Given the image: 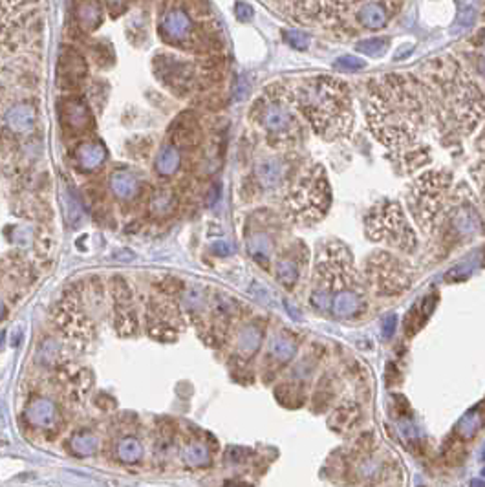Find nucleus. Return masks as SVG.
Masks as SVG:
<instances>
[{
  "label": "nucleus",
  "instance_id": "1",
  "mask_svg": "<svg viewBox=\"0 0 485 487\" xmlns=\"http://www.w3.org/2000/svg\"><path fill=\"white\" fill-rule=\"evenodd\" d=\"M409 209L421 233L438 247H462L485 233L469 187L449 170H429L416 178L409 192Z\"/></svg>",
  "mask_w": 485,
  "mask_h": 487
},
{
  "label": "nucleus",
  "instance_id": "2",
  "mask_svg": "<svg viewBox=\"0 0 485 487\" xmlns=\"http://www.w3.org/2000/svg\"><path fill=\"white\" fill-rule=\"evenodd\" d=\"M368 128L383 147L394 154L420 148L427 123V103L420 81L403 73L374 79L365 99Z\"/></svg>",
  "mask_w": 485,
  "mask_h": 487
},
{
  "label": "nucleus",
  "instance_id": "3",
  "mask_svg": "<svg viewBox=\"0 0 485 487\" xmlns=\"http://www.w3.org/2000/svg\"><path fill=\"white\" fill-rule=\"evenodd\" d=\"M421 88L434 125L445 137L471 136L485 115V95L475 77L453 55L421 66Z\"/></svg>",
  "mask_w": 485,
  "mask_h": 487
},
{
  "label": "nucleus",
  "instance_id": "4",
  "mask_svg": "<svg viewBox=\"0 0 485 487\" xmlns=\"http://www.w3.org/2000/svg\"><path fill=\"white\" fill-rule=\"evenodd\" d=\"M310 304L322 315L354 321L366 312V286L343 242L321 240L313 258Z\"/></svg>",
  "mask_w": 485,
  "mask_h": 487
},
{
  "label": "nucleus",
  "instance_id": "5",
  "mask_svg": "<svg viewBox=\"0 0 485 487\" xmlns=\"http://www.w3.org/2000/svg\"><path fill=\"white\" fill-rule=\"evenodd\" d=\"M295 103L302 120L324 141L348 139L354 132L355 112L346 82L332 76H315L295 87Z\"/></svg>",
  "mask_w": 485,
  "mask_h": 487
},
{
  "label": "nucleus",
  "instance_id": "6",
  "mask_svg": "<svg viewBox=\"0 0 485 487\" xmlns=\"http://www.w3.org/2000/svg\"><path fill=\"white\" fill-rule=\"evenodd\" d=\"M273 192H280L284 214L299 225L322 220L332 203L326 170L311 159L284 158L282 176Z\"/></svg>",
  "mask_w": 485,
  "mask_h": 487
},
{
  "label": "nucleus",
  "instance_id": "7",
  "mask_svg": "<svg viewBox=\"0 0 485 487\" xmlns=\"http://www.w3.org/2000/svg\"><path fill=\"white\" fill-rule=\"evenodd\" d=\"M251 115L269 147L293 148L304 139L306 126L295 103V87L284 82L269 84L256 99Z\"/></svg>",
  "mask_w": 485,
  "mask_h": 487
},
{
  "label": "nucleus",
  "instance_id": "8",
  "mask_svg": "<svg viewBox=\"0 0 485 487\" xmlns=\"http://www.w3.org/2000/svg\"><path fill=\"white\" fill-rule=\"evenodd\" d=\"M366 238L398 249L399 253H414L418 236L405 209L398 202L385 200L376 203L365 214Z\"/></svg>",
  "mask_w": 485,
  "mask_h": 487
},
{
  "label": "nucleus",
  "instance_id": "9",
  "mask_svg": "<svg viewBox=\"0 0 485 487\" xmlns=\"http://www.w3.org/2000/svg\"><path fill=\"white\" fill-rule=\"evenodd\" d=\"M416 280V269L390 251H376L366 258L363 282L366 291L379 297L403 295Z\"/></svg>",
  "mask_w": 485,
  "mask_h": 487
},
{
  "label": "nucleus",
  "instance_id": "10",
  "mask_svg": "<svg viewBox=\"0 0 485 487\" xmlns=\"http://www.w3.org/2000/svg\"><path fill=\"white\" fill-rule=\"evenodd\" d=\"M55 323L59 324V328L65 332L70 339L77 343H87L92 335V326L84 317L81 302L77 299L76 293H65L60 297V301L55 304Z\"/></svg>",
  "mask_w": 485,
  "mask_h": 487
},
{
  "label": "nucleus",
  "instance_id": "11",
  "mask_svg": "<svg viewBox=\"0 0 485 487\" xmlns=\"http://www.w3.org/2000/svg\"><path fill=\"white\" fill-rule=\"evenodd\" d=\"M156 66H158V77L170 90L183 93L185 90L191 88L192 70L187 63H183V60L180 59H174V57H170V55H161V57L156 60Z\"/></svg>",
  "mask_w": 485,
  "mask_h": 487
},
{
  "label": "nucleus",
  "instance_id": "12",
  "mask_svg": "<svg viewBox=\"0 0 485 487\" xmlns=\"http://www.w3.org/2000/svg\"><path fill=\"white\" fill-rule=\"evenodd\" d=\"M59 117L65 131L74 134V136L84 134L92 126V114H90V109L82 99H63L59 104Z\"/></svg>",
  "mask_w": 485,
  "mask_h": 487
},
{
  "label": "nucleus",
  "instance_id": "13",
  "mask_svg": "<svg viewBox=\"0 0 485 487\" xmlns=\"http://www.w3.org/2000/svg\"><path fill=\"white\" fill-rule=\"evenodd\" d=\"M159 33L163 37L165 43L178 44L181 46L192 37V22L191 16L187 15L183 10H169L165 11L159 22Z\"/></svg>",
  "mask_w": 485,
  "mask_h": 487
},
{
  "label": "nucleus",
  "instance_id": "14",
  "mask_svg": "<svg viewBox=\"0 0 485 487\" xmlns=\"http://www.w3.org/2000/svg\"><path fill=\"white\" fill-rule=\"evenodd\" d=\"M399 8L392 2H361L355 4V21L359 22L365 30H383L387 27L390 19L394 16L392 10Z\"/></svg>",
  "mask_w": 485,
  "mask_h": 487
},
{
  "label": "nucleus",
  "instance_id": "15",
  "mask_svg": "<svg viewBox=\"0 0 485 487\" xmlns=\"http://www.w3.org/2000/svg\"><path fill=\"white\" fill-rule=\"evenodd\" d=\"M26 422L41 431H54L59 425V409L49 398H33L24 411Z\"/></svg>",
  "mask_w": 485,
  "mask_h": 487
},
{
  "label": "nucleus",
  "instance_id": "16",
  "mask_svg": "<svg viewBox=\"0 0 485 487\" xmlns=\"http://www.w3.org/2000/svg\"><path fill=\"white\" fill-rule=\"evenodd\" d=\"M87 79V60L77 49L65 48L59 59V82L63 88L79 87Z\"/></svg>",
  "mask_w": 485,
  "mask_h": 487
},
{
  "label": "nucleus",
  "instance_id": "17",
  "mask_svg": "<svg viewBox=\"0 0 485 487\" xmlns=\"http://www.w3.org/2000/svg\"><path fill=\"white\" fill-rule=\"evenodd\" d=\"M266 8L278 10L280 15H284L286 19H291L299 24H306V22L315 21L317 16L326 15L328 2L326 4H321V2H269L266 4Z\"/></svg>",
  "mask_w": 485,
  "mask_h": 487
},
{
  "label": "nucleus",
  "instance_id": "18",
  "mask_svg": "<svg viewBox=\"0 0 485 487\" xmlns=\"http://www.w3.org/2000/svg\"><path fill=\"white\" fill-rule=\"evenodd\" d=\"M4 121L11 132L26 134V132H32L37 123V112L32 103H16L5 112Z\"/></svg>",
  "mask_w": 485,
  "mask_h": 487
},
{
  "label": "nucleus",
  "instance_id": "19",
  "mask_svg": "<svg viewBox=\"0 0 485 487\" xmlns=\"http://www.w3.org/2000/svg\"><path fill=\"white\" fill-rule=\"evenodd\" d=\"M106 159V148L98 141H82L74 148V161L84 172L98 170Z\"/></svg>",
  "mask_w": 485,
  "mask_h": 487
},
{
  "label": "nucleus",
  "instance_id": "20",
  "mask_svg": "<svg viewBox=\"0 0 485 487\" xmlns=\"http://www.w3.org/2000/svg\"><path fill=\"white\" fill-rule=\"evenodd\" d=\"M170 139L174 148L194 147L200 141V126L192 117L183 114L170 128Z\"/></svg>",
  "mask_w": 485,
  "mask_h": 487
},
{
  "label": "nucleus",
  "instance_id": "21",
  "mask_svg": "<svg viewBox=\"0 0 485 487\" xmlns=\"http://www.w3.org/2000/svg\"><path fill=\"white\" fill-rule=\"evenodd\" d=\"M110 189L120 200H132L142 189V181L131 170H115L110 176Z\"/></svg>",
  "mask_w": 485,
  "mask_h": 487
},
{
  "label": "nucleus",
  "instance_id": "22",
  "mask_svg": "<svg viewBox=\"0 0 485 487\" xmlns=\"http://www.w3.org/2000/svg\"><path fill=\"white\" fill-rule=\"evenodd\" d=\"M76 21L82 32H95L103 22V5L98 2H77Z\"/></svg>",
  "mask_w": 485,
  "mask_h": 487
},
{
  "label": "nucleus",
  "instance_id": "23",
  "mask_svg": "<svg viewBox=\"0 0 485 487\" xmlns=\"http://www.w3.org/2000/svg\"><path fill=\"white\" fill-rule=\"evenodd\" d=\"M304 262H300L299 258H295L293 255L278 258L275 271H277L278 282H280L286 290H293L295 286H297V282H299L300 279V269H302Z\"/></svg>",
  "mask_w": 485,
  "mask_h": 487
},
{
  "label": "nucleus",
  "instance_id": "24",
  "mask_svg": "<svg viewBox=\"0 0 485 487\" xmlns=\"http://www.w3.org/2000/svg\"><path fill=\"white\" fill-rule=\"evenodd\" d=\"M181 165V158L178 148L172 145H163L156 158V170L159 176H172L178 172Z\"/></svg>",
  "mask_w": 485,
  "mask_h": 487
},
{
  "label": "nucleus",
  "instance_id": "25",
  "mask_svg": "<svg viewBox=\"0 0 485 487\" xmlns=\"http://www.w3.org/2000/svg\"><path fill=\"white\" fill-rule=\"evenodd\" d=\"M99 447V440L98 436L90 431H77V433L71 434L70 438V449L76 453L77 456H93L98 453Z\"/></svg>",
  "mask_w": 485,
  "mask_h": 487
},
{
  "label": "nucleus",
  "instance_id": "26",
  "mask_svg": "<svg viewBox=\"0 0 485 487\" xmlns=\"http://www.w3.org/2000/svg\"><path fill=\"white\" fill-rule=\"evenodd\" d=\"M176 207V196L174 192L167 189V187H159L156 189L150 198V211L156 216H167L174 211Z\"/></svg>",
  "mask_w": 485,
  "mask_h": 487
},
{
  "label": "nucleus",
  "instance_id": "27",
  "mask_svg": "<svg viewBox=\"0 0 485 487\" xmlns=\"http://www.w3.org/2000/svg\"><path fill=\"white\" fill-rule=\"evenodd\" d=\"M115 453H117V458H120L123 464H136V462L142 460L143 445L142 442L134 438V436H126V438L120 440Z\"/></svg>",
  "mask_w": 485,
  "mask_h": 487
},
{
  "label": "nucleus",
  "instance_id": "28",
  "mask_svg": "<svg viewBox=\"0 0 485 487\" xmlns=\"http://www.w3.org/2000/svg\"><path fill=\"white\" fill-rule=\"evenodd\" d=\"M260 341H262L260 330L256 328V326H247V328L242 330L240 335H238V345H236L238 354H242L244 357H251L256 350H258Z\"/></svg>",
  "mask_w": 485,
  "mask_h": 487
},
{
  "label": "nucleus",
  "instance_id": "29",
  "mask_svg": "<svg viewBox=\"0 0 485 487\" xmlns=\"http://www.w3.org/2000/svg\"><path fill=\"white\" fill-rule=\"evenodd\" d=\"M137 321L136 315L132 312V308L128 304H120L117 312H115V330L121 335H131L136 332Z\"/></svg>",
  "mask_w": 485,
  "mask_h": 487
},
{
  "label": "nucleus",
  "instance_id": "30",
  "mask_svg": "<svg viewBox=\"0 0 485 487\" xmlns=\"http://www.w3.org/2000/svg\"><path fill=\"white\" fill-rule=\"evenodd\" d=\"M183 460L191 467H203L209 466L211 455H209V449L203 444H191L187 445L185 451H183Z\"/></svg>",
  "mask_w": 485,
  "mask_h": 487
},
{
  "label": "nucleus",
  "instance_id": "31",
  "mask_svg": "<svg viewBox=\"0 0 485 487\" xmlns=\"http://www.w3.org/2000/svg\"><path fill=\"white\" fill-rule=\"evenodd\" d=\"M63 198H65V209H66V218L70 222L71 227H79L82 222V207L77 196L71 191L66 189L63 192Z\"/></svg>",
  "mask_w": 485,
  "mask_h": 487
},
{
  "label": "nucleus",
  "instance_id": "32",
  "mask_svg": "<svg viewBox=\"0 0 485 487\" xmlns=\"http://www.w3.org/2000/svg\"><path fill=\"white\" fill-rule=\"evenodd\" d=\"M275 359H278L280 363H286L288 359H291L295 354V343L284 335H278L275 339L271 341V350H269Z\"/></svg>",
  "mask_w": 485,
  "mask_h": 487
},
{
  "label": "nucleus",
  "instance_id": "33",
  "mask_svg": "<svg viewBox=\"0 0 485 487\" xmlns=\"http://www.w3.org/2000/svg\"><path fill=\"white\" fill-rule=\"evenodd\" d=\"M387 46L388 44L385 38H368V41H361V43L355 46V49L361 52V54L370 55V57H377V55H381L383 52H387Z\"/></svg>",
  "mask_w": 485,
  "mask_h": 487
},
{
  "label": "nucleus",
  "instance_id": "34",
  "mask_svg": "<svg viewBox=\"0 0 485 487\" xmlns=\"http://www.w3.org/2000/svg\"><path fill=\"white\" fill-rule=\"evenodd\" d=\"M284 37H286V41H288L291 46H295V48H306V44L310 41L308 33H304L302 30H297V27L286 30V32H284Z\"/></svg>",
  "mask_w": 485,
  "mask_h": 487
},
{
  "label": "nucleus",
  "instance_id": "35",
  "mask_svg": "<svg viewBox=\"0 0 485 487\" xmlns=\"http://www.w3.org/2000/svg\"><path fill=\"white\" fill-rule=\"evenodd\" d=\"M335 66L341 68V70L355 71V70H361V68H365V60L359 59V57H352V55H343V57L335 63Z\"/></svg>",
  "mask_w": 485,
  "mask_h": 487
},
{
  "label": "nucleus",
  "instance_id": "36",
  "mask_svg": "<svg viewBox=\"0 0 485 487\" xmlns=\"http://www.w3.org/2000/svg\"><path fill=\"white\" fill-rule=\"evenodd\" d=\"M475 178L478 187H480L482 196H484V202H485V159H482L480 163L475 167Z\"/></svg>",
  "mask_w": 485,
  "mask_h": 487
},
{
  "label": "nucleus",
  "instance_id": "37",
  "mask_svg": "<svg viewBox=\"0 0 485 487\" xmlns=\"http://www.w3.org/2000/svg\"><path fill=\"white\" fill-rule=\"evenodd\" d=\"M236 10V16L240 19L242 22H247L253 19V10H251L249 4H244V2H238V4L235 5Z\"/></svg>",
  "mask_w": 485,
  "mask_h": 487
},
{
  "label": "nucleus",
  "instance_id": "38",
  "mask_svg": "<svg viewBox=\"0 0 485 487\" xmlns=\"http://www.w3.org/2000/svg\"><path fill=\"white\" fill-rule=\"evenodd\" d=\"M394 326H396V319L390 317V319H388V321H387V326L383 328V332H385V335H387V337H390V335H392Z\"/></svg>",
  "mask_w": 485,
  "mask_h": 487
},
{
  "label": "nucleus",
  "instance_id": "39",
  "mask_svg": "<svg viewBox=\"0 0 485 487\" xmlns=\"http://www.w3.org/2000/svg\"><path fill=\"white\" fill-rule=\"evenodd\" d=\"M224 487H247V484H240V482H225Z\"/></svg>",
  "mask_w": 485,
  "mask_h": 487
},
{
  "label": "nucleus",
  "instance_id": "40",
  "mask_svg": "<svg viewBox=\"0 0 485 487\" xmlns=\"http://www.w3.org/2000/svg\"><path fill=\"white\" fill-rule=\"evenodd\" d=\"M478 46H480L482 52H484V54H485V32L480 35V41H478Z\"/></svg>",
  "mask_w": 485,
  "mask_h": 487
},
{
  "label": "nucleus",
  "instance_id": "41",
  "mask_svg": "<svg viewBox=\"0 0 485 487\" xmlns=\"http://www.w3.org/2000/svg\"><path fill=\"white\" fill-rule=\"evenodd\" d=\"M4 313H5V306H4V302L0 301V319L4 317Z\"/></svg>",
  "mask_w": 485,
  "mask_h": 487
},
{
  "label": "nucleus",
  "instance_id": "42",
  "mask_svg": "<svg viewBox=\"0 0 485 487\" xmlns=\"http://www.w3.org/2000/svg\"><path fill=\"white\" fill-rule=\"evenodd\" d=\"M473 487H485V484H482V482H475V484H473Z\"/></svg>",
  "mask_w": 485,
  "mask_h": 487
},
{
  "label": "nucleus",
  "instance_id": "43",
  "mask_svg": "<svg viewBox=\"0 0 485 487\" xmlns=\"http://www.w3.org/2000/svg\"><path fill=\"white\" fill-rule=\"evenodd\" d=\"M0 99H2V88H0Z\"/></svg>",
  "mask_w": 485,
  "mask_h": 487
},
{
  "label": "nucleus",
  "instance_id": "44",
  "mask_svg": "<svg viewBox=\"0 0 485 487\" xmlns=\"http://www.w3.org/2000/svg\"><path fill=\"white\" fill-rule=\"evenodd\" d=\"M484 137H485V134H484Z\"/></svg>",
  "mask_w": 485,
  "mask_h": 487
}]
</instances>
